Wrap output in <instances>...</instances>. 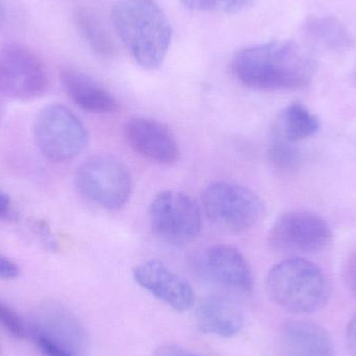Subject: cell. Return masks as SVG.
I'll use <instances>...</instances> for the list:
<instances>
[{"instance_id":"1","label":"cell","mask_w":356,"mask_h":356,"mask_svg":"<svg viewBox=\"0 0 356 356\" xmlns=\"http://www.w3.org/2000/svg\"><path fill=\"white\" fill-rule=\"evenodd\" d=\"M236 79L248 88L288 91L307 87L315 63L292 41H272L238 51L232 60Z\"/></svg>"},{"instance_id":"2","label":"cell","mask_w":356,"mask_h":356,"mask_svg":"<svg viewBox=\"0 0 356 356\" xmlns=\"http://www.w3.org/2000/svg\"><path fill=\"white\" fill-rule=\"evenodd\" d=\"M115 29L134 60L145 69L163 64L172 40V29L154 0H118L113 6Z\"/></svg>"},{"instance_id":"3","label":"cell","mask_w":356,"mask_h":356,"mask_svg":"<svg viewBox=\"0 0 356 356\" xmlns=\"http://www.w3.org/2000/svg\"><path fill=\"white\" fill-rule=\"evenodd\" d=\"M267 289L276 305L296 315L319 312L330 298V280L323 270L301 257L276 264L268 274Z\"/></svg>"},{"instance_id":"4","label":"cell","mask_w":356,"mask_h":356,"mask_svg":"<svg viewBox=\"0 0 356 356\" xmlns=\"http://www.w3.org/2000/svg\"><path fill=\"white\" fill-rule=\"evenodd\" d=\"M33 139L46 160L65 163L85 150L89 137L76 115L62 104H51L38 114L33 124Z\"/></svg>"},{"instance_id":"5","label":"cell","mask_w":356,"mask_h":356,"mask_svg":"<svg viewBox=\"0 0 356 356\" xmlns=\"http://www.w3.org/2000/svg\"><path fill=\"white\" fill-rule=\"evenodd\" d=\"M75 186L94 204L108 211H118L129 200L133 178L121 161L102 154L89 159L77 168Z\"/></svg>"},{"instance_id":"6","label":"cell","mask_w":356,"mask_h":356,"mask_svg":"<svg viewBox=\"0 0 356 356\" xmlns=\"http://www.w3.org/2000/svg\"><path fill=\"white\" fill-rule=\"evenodd\" d=\"M201 200L207 217L234 234L254 227L265 211L263 201L254 192L234 182H213L205 188Z\"/></svg>"},{"instance_id":"7","label":"cell","mask_w":356,"mask_h":356,"mask_svg":"<svg viewBox=\"0 0 356 356\" xmlns=\"http://www.w3.org/2000/svg\"><path fill=\"white\" fill-rule=\"evenodd\" d=\"M49 75L45 63L20 43L0 45V94L15 100L37 99L47 92Z\"/></svg>"},{"instance_id":"8","label":"cell","mask_w":356,"mask_h":356,"mask_svg":"<svg viewBox=\"0 0 356 356\" xmlns=\"http://www.w3.org/2000/svg\"><path fill=\"white\" fill-rule=\"evenodd\" d=\"M150 227L168 244L184 245L194 241L202 227L200 207L196 201L177 191H163L152 200Z\"/></svg>"},{"instance_id":"9","label":"cell","mask_w":356,"mask_h":356,"mask_svg":"<svg viewBox=\"0 0 356 356\" xmlns=\"http://www.w3.org/2000/svg\"><path fill=\"white\" fill-rule=\"evenodd\" d=\"M270 243L284 252L316 253L332 240V230L324 218L307 211H293L276 220L270 232Z\"/></svg>"},{"instance_id":"10","label":"cell","mask_w":356,"mask_h":356,"mask_svg":"<svg viewBox=\"0 0 356 356\" xmlns=\"http://www.w3.org/2000/svg\"><path fill=\"white\" fill-rule=\"evenodd\" d=\"M195 264L198 273L213 284L243 294L252 291L250 266L236 247L213 245L204 249Z\"/></svg>"},{"instance_id":"11","label":"cell","mask_w":356,"mask_h":356,"mask_svg":"<svg viewBox=\"0 0 356 356\" xmlns=\"http://www.w3.org/2000/svg\"><path fill=\"white\" fill-rule=\"evenodd\" d=\"M124 137L129 147L146 160L167 166L179 160V145L175 134L156 119H129L125 123Z\"/></svg>"},{"instance_id":"12","label":"cell","mask_w":356,"mask_h":356,"mask_svg":"<svg viewBox=\"0 0 356 356\" xmlns=\"http://www.w3.org/2000/svg\"><path fill=\"white\" fill-rule=\"evenodd\" d=\"M133 276L139 286L175 311H186L194 305L192 286L162 261H143L134 268Z\"/></svg>"},{"instance_id":"13","label":"cell","mask_w":356,"mask_h":356,"mask_svg":"<svg viewBox=\"0 0 356 356\" xmlns=\"http://www.w3.org/2000/svg\"><path fill=\"white\" fill-rule=\"evenodd\" d=\"M31 332L45 334L75 356H83L88 348L87 334L79 320L60 305H47L29 325Z\"/></svg>"},{"instance_id":"14","label":"cell","mask_w":356,"mask_h":356,"mask_svg":"<svg viewBox=\"0 0 356 356\" xmlns=\"http://www.w3.org/2000/svg\"><path fill=\"white\" fill-rule=\"evenodd\" d=\"M282 356H336L334 341L325 328L307 320H293L280 332Z\"/></svg>"},{"instance_id":"15","label":"cell","mask_w":356,"mask_h":356,"mask_svg":"<svg viewBox=\"0 0 356 356\" xmlns=\"http://www.w3.org/2000/svg\"><path fill=\"white\" fill-rule=\"evenodd\" d=\"M65 92L77 106L93 114H112L119 110L118 100L89 75L65 69L60 73Z\"/></svg>"},{"instance_id":"16","label":"cell","mask_w":356,"mask_h":356,"mask_svg":"<svg viewBox=\"0 0 356 356\" xmlns=\"http://www.w3.org/2000/svg\"><path fill=\"white\" fill-rule=\"evenodd\" d=\"M196 321L202 332L230 338L240 332L244 318L240 307L232 299L213 295L203 299L198 305Z\"/></svg>"},{"instance_id":"17","label":"cell","mask_w":356,"mask_h":356,"mask_svg":"<svg viewBox=\"0 0 356 356\" xmlns=\"http://www.w3.org/2000/svg\"><path fill=\"white\" fill-rule=\"evenodd\" d=\"M320 121L305 104L295 102L289 104L278 118L275 136L291 143L302 141L318 133Z\"/></svg>"},{"instance_id":"18","label":"cell","mask_w":356,"mask_h":356,"mask_svg":"<svg viewBox=\"0 0 356 356\" xmlns=\"http://www.w3.org/2000/svg\"><path fill=\"white\" fill-rule=\"evenodd\" d=\"M76 23L81 35L91 49L102 58L115 56L116 47L108 31L95 13L90 10H81L76 15Z\"/></svg>"},{"instance_id":"19","label":"cell","mask_w":356,"mask_h":356,"mask_svg":"<svg viewBox=\"0 0 356 356\" xmlns=\"http://www.w3.org/2000/svg\"><path fill=\"white\" fill-rule=\"evenodd\" d=\"M307 35L330 49L350 47L353 40L344 26L332 17H314L305 25Z\"/></svg>"},{"instance_id":"20","label":"cell","mask_w":356,"mask_h":356,"mask_svg":"<svg viewBox=\"0 0 356 356\" xmlns=\"http://www.w3.org/2000/svg\"><path fill=\"white\" fill-rule=\"evenodd\" d=\"M268 154H269L270 162L280 170H294L300 161V156L298 150L295 148L294 143L286 141L275 135Z\"/></svg>"},{"instance_id":"21","label":"cell","mask_w":356,"mask_h":356,"mask_svg":"<svg viewBox=\"0 0 356 356\" xmlns=\"http://www.w3.org/2000/svg\"><path fill=\"white\" fill-rule=\"evenodd\" d=\"M255 0H181L184 6L198 10L236 14L250 8Z\"/></svg>"},{"instance_id":"22","label":"cell","mask_w":356,"mask_h":356,"mask_svg":"<svg viewBox=\"0 0 356 356\" xmlns=\"http://www.w3.org/2000/svg\"><path fill=\"white\" fill-rule=\"evenodd\" d=\"M0 325L13 337L23 340L29 336V325L12 307L0 300Z\"/></svg>"},{"instance_id":"23","label":"cell","mask_w":356,"mask_h":356,"mask_svg":"<svg viewBox=\"0 0 356 356\" xmlns=\"http://www.w3.org/2000/svg\"><path fill=\"white\" fill-rule=\"evenodd\" d=\"M29 336L33 337L38 349L43 356H75L68 349L48 338L45 334L37 332H31Z\"/></svg>"},{"instance_id":"24","label":"cell","mask_w":356,"mask_h":356,"mask_svg":"<svg viewBox=\"0 0 356 356\" xmlns=\"http://www.w3.org/2000/svg\"><path fill=\"white\" fill-rule=\"evenodd\" d=\"M19 273H20V269L18 265L0 252V280H15L18 277Z\"/></svg>"},{"instance_id":"25","label":"cell","mask_w":356,"mask_h":356,"mask_svg":"<svg viewBox=\"0 0 356 356\" xmlns=\"http://www.w3.org/2000/svg\"><path fill=\"white\" fill-rule=\"evenodd\" d=\"M345 284L356 298V251L349 257L344 270Z\"/></svg>"},{"instance_id":"26","label":"cell","mask_w":356,"mask_h":356,"mask_svg":"<svg viewBox=\"0 0 356 356\" xmlns=\"http://www.w3.org/2000/svg\"><path fill=\"white\" fill-rule=\"evenodd\" d=\"M156 356H200L181 348L177 345H163L156 351Z\"/></svg>"},{"instance_id":"27","label":"cell","mask_w":356,"mask_h":356,"mask_svg":"<svg viewBox=\"0 0 356 356\" xmlns=\"http://www.w3.org/2000/svg\"><path fill=\"white\" fill-rule=\"evenodd\" d=\"M346 344L351 356H356V314L347 325Z\"/></svg>"},{"instance_id":"28","label":"cell","mask_w":356,"mask_h":356,"mask_svg":"<svg viewBox=\"0 0 356 356\" xmlns=\"http://www.w3.org/2000/svg\"><path fill=\"white\" fill-rule=\"evenodd\" d=\"M12 213V201L8 194L0 190V219L10 217Z\"/></svg>"},{"instance_id":"29","label":"cell","mask_w":356,"mask_h":356,"mask_svg":"<svg viewBox=\"0 0 356 356\" xmlns=\"http://www.w3.org/2000/svg\"><path fill=\"white\" fill-rule=\"evenodd\" d=\"M3 20H4L3 6H2L1 2H0V26H1L2 23H3Z\"/></svg>"},{"instance_id":"30","label":"cell","mask_w":356,"mask_h":356,"mask_svg":"<svg viewBox=\"0 0 356 356\" xmlns=\"http://www.w3.org/2000/svg\"><path fill=\"white\" fill-rule=\"evenodd\" d=\"M2 106H1V104H0V120H1V118H2Z\"/></svg>"}]
</instances>
